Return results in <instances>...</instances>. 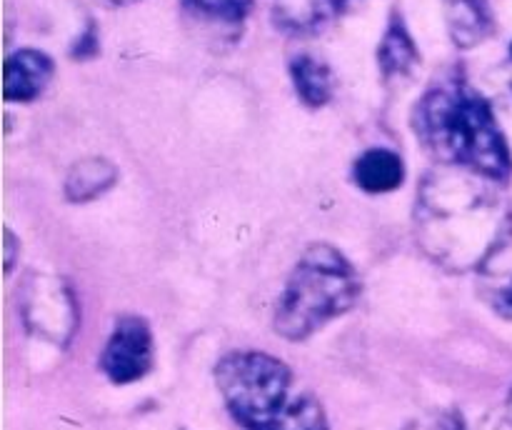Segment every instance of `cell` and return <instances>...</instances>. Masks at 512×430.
<instances>
[{"label": "cell", "mask_w": 512, "mask_h": 430, "mask_svg": "<svg viewBox=\"0 0 512 430\" xmlns=\"http://www.w3.org/2000/svg\"><path fill=\"white\" fill-rule=\"evenodd\" d=\"M413 128L435 160L473 170L485 180H508L512 155L488 100L463 78L433 85L413 110Z\"/></svg>", "instance_id": "6da1fadb"}, {"label": "cell", "mask_w": 512, "mask_h": 430, "mask_svg": "<svg viewBox=\"0 0 512 430\" xmlns=\"http://www.w3.org/2000/svg\"><path fill=\"white\" fill-rule=\"evenodd\" d=\"M358 273L338 248L325 243L310 245L290 273L278 308L275 333L285 340H308L330 320L355 308L360 300Z\"/></svg>", "instance_id": "7a4b0ae2"}, {"label": "cell", "mask_w": 512, "mask_h": 430, "mask_svg": "<svg viewBox=\"0 0 512 430\" xmlns=\"http://www.w3.org/2000/svg\"><path fill=\"white\" fill-rule=\"evenodd\" d=\"M215 385L225 408L243 430H270L293 400V373L280 358L238 350L215 365Z\"/></svg>", "instance_id": "3957f363"}, {"label": "cell", "mask_w": 512, "mask_h": 430, "mask_svg": "<svg viewBox=\"0 0 512 430\" xmlns=\"http://www.w3.org/2000/svg\"><path fill=\"white\" fill-rule=\"evenodd\" d=\"M153 368V333L140 315H123L115 323L103 353L100 370L115 385H128L145 378Z\"/></svg>", "instance_id": "277c9868"}, {"label": "cell", "mask_w": 512, "mask_h": 430, "mask_svg": "<svg viewBox=\"0 0 512 430\" xmlns=\"http://www.w3.org/2000/svg\"><path fill=\"white\" fill-rule=\"evenodd\" d=\"M23 313L35 333L65 345L78 325V310L63 280L35 275L23 298Z\"/></svg>", "instance_id": "5b68a950"}, {"label": "cell", "mask_w": 512, "mask_h": 430, "mask_svg": "<svg viewBox=\"0 0 512 430\" xmlns=\"http://www.w3.org/2000/svg\"><path fill=\"white\" fill-rule=\"evenodd\" d=\"M478 293L495 313L512 320V223L478 260Z\"/></svg>", "instance_id": "8992f818"}, {"label": "cell", "mask_w": 512, "mask_h": 430, "mask_svg": "<svg viewBox=\"0 0 512 430\" xmlns=\"http://www.w3.org/2000/svg\"><path fill=\"white\" fill-rule=\"evenodd\" d=\"M53 70V60L43 50H15L5 60V100H10V103H30V100H35L48 88Z\"/></svg>", "instance_id": "52a82bcc"}, {"label": "cell", "mask_w": 512, "mask_h": 430, "mask_svg": "<svg viewBox=\"0 0 512 430\" xmlns=\"http://www.w3.org/2000/svg\"><path fill=\"white\" fill-rule=\"evenodd\" d=\"M353 180L360 190L370 195L393 193L405 180V163L398 153L388 148H370L355 160Z\"/></svg>", "instance_id": "ba28073f"}, {"label": "cell", "mask_w": 512, "mask_h": 430, "mask_svg": "<svg viewBox=\"0 0 512 430\" xmlns=\"http://www.w3.org/2000/svg\"><path fill=\"white\" fill-rule=\"evenodd\" d=\"M450 38L458 48L470 50L493 33V15L485 0H445Z\"/></svg>", "instance_id": "9c48e42d"}, {"label": "cell", "mask_w": 512, "mask_h": 430, "mask_svg": "<svg viewBox=\"0 0 512 430\" xmlns=\"http://www.w3.org/2000/svg\"><path fill=\"white\" fill-rule=\"evenodd\" d=\"M420 63V53L415 48L413 35L405 28V20L400 13L390 15L388 30L378 45V65L385 80L405 78Z\"/></svg>", "instance_id": "30bf717a"}, {"label": "cell", "mask_w": 512, "mask_h": 430, "mask_svg": "<svg viewBox=\"0 0 512 430\" xmlns=\"http://www.w3.org/2000/svg\"><path fill=\"white\" fill-rule=\"evenodd\" d=\"M118 180V168L105 158H85L70 168L65 178V198L73 203H88L110 190Z\"/></svg>", "instance_id": "8fae6325"}, {"label": "cell", "mask_w": 512, "mask_h": 430, "mask_svg": "<svg viewBox=\"0 0 512 430\" xmlns=\"http://www.w3.org/2000/svg\"><path fill=\"white\" fill-rule=\"evenodd\" d=\"M290 78L300 100L310 108H323L335 95V75L328 63L313 58V55H298L290 63Z\"/></svg>", "instance_id": "7c38bea8"}, {"label": "cell", "mask_w": 512, "mask_h": 430, "mask_svg": "<svg viewBox=\"0 0 512 430\" xmlns=\"http://www.w3.org/2000/svg\"><path fill=\"white\" fill-rule=\"evenodd\" d=\"M270 430H330L323 403L310 393L293 395L288 408L270 425Z\"/></svg>", "instance_id": "4fadbf2b"}, {"label": "cell", "mask_w": 512, "mask_h": 430, "mask_svg": "<svg viewBox=\"0 0 512 430\" xmlns=\"http://www.w3.org/2000/svg\"><path fill=\"white\" fill-rule=\"evenodd\" d=\"M185 5L220 23H243L253 8V0H185Z\"/></svg>", "instance_id": "5bb4252c"}, {"label": "cell", "mask_w": 512, "mask_h": 430, "mask_svg": "<svg viewBox=\"0 0 512 430\" xmlns=\"http://www.w3.org/2000/svg\"><path fill=\"white\" fill-rule=\"evenodd\" d=\"M403 430H468L458 410H433L410 420Z\"/></svg>", "instance_id": "9a60e30c"}, {"label": "cell", "mask_w": 512, "mask_h": 430, "mask_svg": "<svg viewBox=\"0 0 512 430\" xmlns=\"http://www.w3.org/2000/svg\"><path fill=\"white\" fill-rule=\"evenodd\" d=\"M13 260H15V235L10 230H5V270L10 273L13 268Z\"/></svg>", "instance_id": "2e32d148"}, {"label": "cell", "mask_w": 512, "mask_h": 430, "mask_svg": "<svg viewBox=\"0 0 512 430\" xmlns=\"http://www.w3.org/2000/svg\"><path fill=\"white\" fill-rule=\"evenodd\" d=\"M503 428L512 430V390H510L508 400H505V408H503Z\"/></svg>", "instance_id": "e0dca14e"}, {"label": "cell", "mask_w": 512, "mask_h": 430, "mask_svg": "<svg viewBox=\"0 0 512 430\" xmlns=\"http://www.w3.org/2000/svg\"><path fill=\"white\" fill-rule=\"evenodd\" d=\"M110 5H130V3H138V0H108Z\"/></svg>", "instance_id": "ac0fdd59"}, {"label": "cell", "mask_w": 512, "mask_h": 430, "mask_svg": "<svg viewBox=\"0 0 512 430\" xmlns=\"http://www.w3.org/2000/svg\"><path fill=\"white\" fill-rule=\"evenodd\" d=\"M340 3H343V0H340Z\"/></svg>", "instance_id": "d6986e66"}]
</instances>
